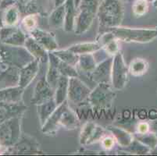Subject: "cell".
Returning <instances> with one entry per match:
<instances>
[{"mask_svg":"<svg viewBox=\"0 0 157 156\" xmlns=\"http://www.w3.org/2000/svg\"><path fill=\"white\" fill-rule=\"evenodd\" d=\"M79 124L76 114L71 110L67 102L59 105L52 112L50 117L42 126V131L45 134H52L60 127L73 130Z\"/></svg>","mask_w":157,"mask_h":156,"instance_id":"1","label":"cell"},{"mask_svg":"<svg viewBox=\"0 0 157 156\" xmlns=\"http://www.w3.org/2000/svg\"><path fill=\"white\" fill-rule=\"evenodd\" d=\"M123 9L117 0H105L98 9L100 28L109 29L119 27L123 19Z\"/></svg>","mask_w":157,"mask_h":156,"instance_id":"2","label":"cell"},{"mask_svg":"<svg viewBox=\"0 0 157 156\" xmlns=\"http://www.w3.org/2000/svg\"><path fill=\"white\" fill-rule=\"evenodd\" d=\"M113 33L117 39L127 42L145 43L157 38V28H112L107 29Z\"/></svg>","mask_w":157,"mask_h":156,"instance_id":"3","label":"cell"},{"mask_svg":"<svg viewBox=\"0 0 157 156\" xmlns=\"http://www.w3.org/2000/svg\"><path fill=\"white\" fill-rule=\"evenodd\" d=\"M96 0H85L81 2V9L75 18L74 31L77 34L86 32L95 19L97 12Z\"/></svg>","mask_w":157,"mask_h":156,"instance_id":"4","label":"cell"},{"mask_svg":"<svg viewBox=\"0 0 157 156\" xmlns=\"http://www.w3.org/2000/svg\"><path fill=\"white\" fill-rule=\"evenodd\" d=\"M129 70L126 67L122 54L117 52L113 58L111 82L115 90H121L125 87L128 81Z\"/></svg>","mask_w":157,"mask_h":156,"instance_id":"5","label":"cell"},{"mask_svg":"<svg viewBox=\"0 0 157 156\" xmlns=\"http://www.w3.org/2000/svg\"><path fill=\"white\" fill-rule=\"evenodd\" d=\"M112 85L108 83H99L96 88L91 92L89 101L94 106H107L113 101L116 94Z\"/></svg>","mask_w":157,"mask_h":156,"instance_id":"6","label":"cell"},{"mask_svg":"<svg viewBox=\"0 0 157 156\" xmlns=\"http://www.w3.org/2000/svg\"><path fill=\"white\" fill-rule=\"evenodd\" d=\"M92 91L78 77H70L68 81L67 98L69 102L81 104L89 98Z\"/></svg>","mask_w":157,"mask_h":156,"instance_id":"7","label":"cell"},{"mask_svg":"<svg viewBox=\"0 0 157 156\" xmlns=\"http://www.w3.org/2000/svg\"><path fill=\"white\" fill-rule=\"evenodd\" d=\"M105 136V131L102 127L93 124L87 123L82 127L80 135V143L81 144H91L102 140Z\"/></svg>","mask_w":157,"mask_h":156,"instance_id":"8","label":"cell"},{"mask_svg":"<svg viewBox=\"0 0 157 156\" xmlns=\"http://www.w3.org/2000/svg\"><path fill=\"white\" fill-rule=\"evenodd\" d=\"M54 93L55 91L48 84L46 79H41L35 86L31 102L33 104L40 105L52 98V97H54Z\"/></svg>","mask_w":157,"mask_h":156,"instance_id":"9","label":"cell"},{"mask_svg":"<svg viewBox=\"0 0 157 156\" xmlns=\"http://www.w3.org/2000/svg\"><path fill=\"white\" fill-rule=\"evenodd\" d=\"M31 37L35 38L45 49L52 51L57 50L58 44L52 33L36 28L31 31Z\"/></svg>","mask_w":157,"mask_h":156,"instance_id":"10","label":"cell"},{"mask_svg":"<svg viewBox=\"0 0 157 156\" xmlns=\"http://www.w3.org/2000/svg\"><path fill=\"white\" fill-rule=\"evenodd\" d=\"M113 59H108L96 66L92 72V79L97 83H109L111 81Z\"/></svg>","mask_w":157,"mask_h":156,"instance_id":"11","label":"cell"},{"mask_svg":"<svg viewBox=\"0 0 157 156\" xmlns=\"http://www.w3.org/2000/svg\"><path fill=\"white\" fill-rule=\"evenodd\" d=\"M25 45L28 49L32 55L33 58L37 59L39 62H45L48 59V55L46 53V49L43 48L39 43L35 39L31 38H28L25 41Z\"/></svg>","mask_w":157,"mask_h":156,"instance_id":"12","label":"cell"},{"mask_svg":"<svg viewBox=\"0 0 157 156\" xmlns=\"http://www.w3.org/2000/svg\"><path fill=\"white\" fill-rule=\"evenodd\" d=\"M57 106L58 105L54 98H51L50 100L42 103L40 105H38V114L42 127L45 124L47 120L50 117V116L55 111Z\"/></svg>","mask_w":157,"mask_h":156,"instance_id":"13","label":"cell"},{"mask_svg":"<svg viewBox=\"0 0 157 156\" xmlns=\"http://www.w3.org/2000/svg\"><path fill=\"white\" fill-rule=\"evenodd\" d=\"M68 81H69V77L61 75L57 83L54 93V98L58 105L64 102L66 98H67Z\"/></svg>","mask_w":157,"mask_h":156,"instance_id":"14","label":"cell"},{"mask_svg":"<svg viewBox=\"0 0 157 156\" xmlns=\"http://www.w3.org/2000/svg\"><path fill=\"white\" fill-rule=\"evenodd\" d=\"M101 48L102 46L98 42H86L73 45L69 47L68 49L77 55H84V54H92L93 52L101 49Z\"/></svg>","mask_w":157,"mask_h":156,"instance_id":"15","label":"cell"},{"mask_svg":"<svg viewBox=\"0 0 157 156\" xmlns=\"http://www.w3.org/2000/svg\"><path fill=\"white\" fill-rule=\"evenodd\" d=\"M38 72V61L37 59L32 60V62L24 69L21 75V85L27 87L30 83L35 79Z\"/></svg>","mask_w":157,"mask_h":156,"instance_id":"16","label":"cell"},{"mask_svg":"<svg viewBox=\"0 0 157 156\" xmlns=\"http://www.w3.org/2000/svg\"><path fill=\"white\" fill-rule=\"evenodd\" d=\"M66 17V8L64 6H59L55 11L52 13L49 17V26L54 29L64 27Z\"/></svg>","mask_w":157,"mask_h":156,"instance_id":"17","label":"cell"},{"mask_svg":"<svg viewBox=\"0 0 157 156\" xmlns=\"http://www.w3.org/2000/svg\"><path fill=\"white\" fill-rule=\"evenodd\" d=\"M148 69V63L143 59L137 58L131 61L129 66V72L131 75L138 77L146 73Z\"/></svg>","mask_w":157,"mask_h":156,"instance_id":"18","label":"cell"},{"mask_svg":"<svg viewBox=\"0 0 157 156\" xmlns=\"http://www.w3.org/2000/svg\"><path fill=\"white\" fill-rule=\"evenodd\" d=\"M78 65L80 70L85 73H92L96 67L95 59L92 54H84L80 55Z\"/></svg>","mask_w":157,"mask_h":156,"instance_id":"19","label":"cell"},{"mask_svg":"<svg viewBox=\"0 0 157 156\" xmlns=\"http://www.w3.org/2000/svg\"><path fill=\"white\" fill-rule=\"evenodd\" d=\"M53 53L59 59L62 60L63 62L69 64V65L75 67L78 64V59H79L78 55L74 53L68 48L65 50H56V51H53Z\"/></svg>","mask_w":157,"mask_h":156,"instance_id":"20","label":"cell"},{"mask_svg":"<svg viewBox=\"0 0 157 156\" xmlns=\"http://www.w3.org/2000/svg\"><path fill=\"white\" fill-rule=\"evenodd\" d=\"M66 17L64 23V30L66 31H72L74 30L76 14L74 13V5L72 2H68L66 6Z\"/></svg>","mask_w":157,"mask_h":156,"instance_id":"21","label":"cell"},{"mask_svg":"<svg viewBox=\"0 0 157 156\" xmlns=\"http://www.w3.org/2000/svg\"><path fill=\"white\" fill-rule=\"evenodd\" d=\"M114 135L119 144L122 146H127L131 143V137L128 133L119 129H114Z\"/></svg>","mask_w":157,"mask_h":156,"instance_id":"22","label":"cell"},{"mask_svg":"<svg viewBox=\"0 0 157 156\" xmlns=\"http://www.w3.org/2000/svg\"><path fill=\"white\" fill-rule=\"evenodd\" d=\"M148 9L146 0H137L133 6V12L136 16H143L147 13Z\"/></svg>","mask_w":157,"mask_h":156,"instance_id":"23","label":"cell"},{"mask_svg":"<svg viewBox=\"0 0 157 156\" xmlns=\"http://www.w3.org/2000/svg\"><path fill=\"white\" fill-rule=\"evenodd\" d=\"M37 24H38V19H37L36 15L35 14L27 16L22 21L24 28L30 32H31L33 30H35L37 28Z\"/></svg>","mask_w":157,"mask_h":156,"instance_id":"24","label":"cell"},{"mask_svg":"<svg viewBox=\"0 0 157 156\" xmlns=\"http://www.w3.org/2000/svg\"><path fill=\"white\" fill-rule=\"evenodd\" d=\"M142 136V137H140V140L142 142L144 143V144H146L147 146H148L149 148H154L155 147V145L157 144V137L154 135H151V134H148V135H145V134H141Z\"/></svg>","mask_w":157,"mask_h":156,"instance_id":"25","label":"cell"},{"mask_svg":"<svg viewBox=\"0 0 157 156\" xmlns=\"http://www.w3.org/2000/svg\"><path fill=\"white\" fill-rule=\"evenodd\" d=\"M102 145L105 149L109 150L113 148L115 144V140L112 137H105L102 139Z\"/></svg>","mask_w":157,"mask_h":156,"instance_id":"26","label":"cell"},{"mask_svg":"<svg viewBox=\"0 0 157 156\" xmlns=\"http://www.w3.org/2000/svg\"><path fill=\"white\" fill-rule=\"evenodd\" d=\"M149 130H150V124H148V123H140L137 126V133L140 135L141 134H147Z\"/></svg>","mask_w":157,"mask_h":156,"instance_id":"27","label":"cell"},{"mask_svg":"<svg viewBox=\"0 0 157 156\" xmlns=\"http://www.w3.org/2000/svg\"><path fill=\"white\" fill-rule=\"evenodd\" d=\"M155 6H157V0H155Z\"/></svg>","mask_w":157,"mask_h":156,"instance_id":"28","label":"cell"},{"mask_svg":"<svg viewBox=\"0 0 157 156\" xmlns=\"http://www.w3.org/2000/svg\"><path fill=\"white\" fill-rule=\"evenodd\" d=\"M146 1H147V0H146ZM149 1H151V0H149Z\"/></svg>","mask_w":157,"mask_h":156,"instance_id":"29","label":"cell"},{"mask_svg":"<svg viewBox=\"0 0 157 156\" xmlns=\"http://www.w3.org/2000/svg\"><path fill=\"white\" fill-rule=\"evenodd\" d=\"M156 137H157V135H156Z\"/></svg>","mask_w":157,"mask_h":156,"instance_id":"30","label":"cell"}]
</instances>
